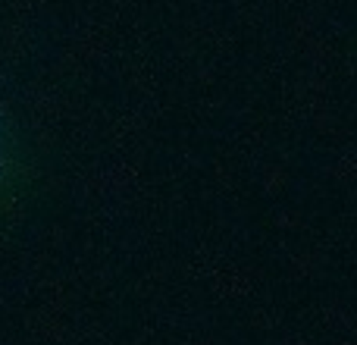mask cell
I'll return each mask as SVG.
<instances>
[{
  "label": "cell",
  "instance_id": "1",
  "mask_svg": "<svg viewBox=\"0 0 357 345\" xmlns=\"http://www.w3.org/2000/svg\"><path fill=\"white\" fill-rule=\"evenodd\" d=\"M10 179H13V151L10 142H6L3 126H0V201H3L6 189H10Z\"/></svg>",
  "mask_w": 357,
  "mask_h": 345
}]
</instances>
